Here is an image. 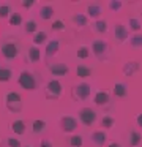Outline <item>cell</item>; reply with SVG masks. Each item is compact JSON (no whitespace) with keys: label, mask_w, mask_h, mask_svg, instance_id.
Returning a JSON list of instances; mask_svg holds the SVG:
<instances>
[{"label":"cell","mask_w":142,"mask_h":147,"mask_svg":"<svg viewBox=\"0 0 142 147\" xmlns=\"http://www.w3.org/2000/svg\"><path fill=\"white\" fill-rule=\"evenodd\" d=\"M0 54L6 62H13L21 55V43L17 41V36H5L0 41Z\"/></svg>","instance_id":"cell-1"},{"label":"cell","mask_w":142,"mask_h":147,"mask_svg":"<svg viewBox=\"0 0 142 147\" xmlns=\"http://www.w3.org/2000/svg\"><path fill=\"white\" fill-rule=\"evenodd\" d=\"M41 81L43 79H41L40 74L35 73V71H30V70L21 71V74H19V78H17V84L24 90H27V92H35V90H38L41 86Z\"/></svg>","instance_id":"cell-2"},{"label":"cell","mask_w":142,"mask_h":147,"mask_svg":"<svg viewBox=\"0 0 142 147\" xmlns=\"http://www.w3.org/2000/svg\"><path fill=\"white\" fill-rule=\"evenodd\" d=\"M90 52L95 55L98 62H106L109 60V54H110V46L106 40L103 38H95L92 41V46H90Z\"/></svg>","instance_id":"cell-3"},{"label":"cell","mask_w":142,"mask_h":147,"mask_svg":"<svg viewBox=\"0 0 142 147\" xmlns=\"http://www.w3.org/2000/svg\"><path fill=\"white\" fill-rule=\"evenodd\" d=\"M92 95V86L87 82H79V84H74V86L71 87V98L73 101H85V100H88Z\"/></svg>","instance_id":"cell-4"},{"label":"cell","mask_w":142,"mask_h":147,"mask_svg":"<svg viewBox=\"0 0 142 147\" xmlns=\"http://www.w3.org/2000/svg\"><path fill=\"white\" fill-rule=\"evenodd\" d=\"M62 92H63L62 82L57 81V79H50L49 82L46 84V87H44V96H46V100L57 101V100H60V96H62Z\"/></svg>","instance_id":"cell-5"},{"label":"cell","mask_w":142,"mask_h":147,"mask_svg":"<svg viewBox=\"0 0 142 147\" xmlns=\"http://www.w3.org/2000/svg\"><path fill=\"white\" fill-rule=\"evenodd\" d=\"M93 103L96 108L103 109V111H110L114 106V101H112V96H110L109 92L106 90H98L93 96Z\"/></svg>","instance_id":"cell-6"},{"label":"cell","mask_w":142,"mask_h":147,"mask_svg":"<svg viewBox=\"0 0 142 147\" xmlns=\"http://www.w3.org/2000/svg\"><path fill=\"white\" fill-rule=\"evenodd\" d=\"M5 106L9 112H14V114H19L22 111V96L19 95L17 92H8L5 96Z\"/></svg>","instance_id":"cell-7"},{"label":"cell","mask_w":142,"mask_h":147,"mask_svg":"<svg viewBox=\"0 0 142 147\" xmlns=\"http://www.w3.org/2000/svg\"><path fill=\"white\" fill-rule=\"evenodd\" d=\"M77 117H79V122H81L84 127H92V125L96 122L98 114H96V111L92 109V108H81L77 112Z\"/></svg>","instance_id":"cell-8"},{"label":"cell","mask_w":142,"mask_h":147,"mask_svg":"<svg viewBox=\"0 0 142 147\" xmlns=\"http://www.w3.org/2000/svg\"><path fill=\"white\" fill-rule=\"evenodd\" d=\"M114 41L117 45H123L125 41H128L129 38V32H128V27L123 26L122 22H115L114 24Z\"/></svg>","instance_id":"cell-9"},{"label":"cell","mask_w":142,"mask_h":147,"mask_svg":"<svg viewBox=\"0 0 142 147\" xmlns=\"http://www.w3.org/2000/svg\"><path fill=\"white\" fill-rule=\"evenodd\" d=\"M60 130L63 131V133L69 134V133H74L76 130L79 128V122L77 119L71 117V115H63L62 119H60Z\"/></svg>","instance_id":"cell-10"},{"label":"cell","mask_w":142,"mask_h":147,"mask_svg":"<svg viewBox=\"0 0 142 147\" xmlns=\"http://www.w3.org/2000/svg\"><path fill=\"white\" fill-rule=\"evenodd\" d=\"M59 51H60V40L54 38V40H50V41H47L46 48H44V62L49 63V62L59 54Z\"/></svg>","instance_id":"cell-11"},{"label":"cell","mask_w":142,"mask_h":147,"mask_svg":"<svg viewBox=\"0 0 142 147\" xmlns=\"http://www.w3.org/2000/svg\"><path fill=\"white\" fill-rule=\"evenodd\" d=\"M46 67H47V71L52 76H66L69 73L68 65L60 63V62H49V63H46Z\"/></svg>","instance_id":"cell-12"},{"label":"cell","mask_w":142,"mask_h":147,"mask_svg":"<svg viewBox=\"0 0 142 147\" xmlns=\"http://www.w3.org/2000/svg\"><path fill=\"white\" fill-rule=\"evenodd\" d=\"M107 133L104 130H95L90 133V142L96 147H103L104 144L107 142Z\"/></svg>","instance_id":"cell-13"},{"label":"cell","mask_w":142,"mask_h":147,"mask_svg":"<svg viewBox=\"0 0 142 147\" xmlns=\"http://www.w3.org/2000/svg\"><path fill=\"white\" fill-rule=\"evenodd\" d=\"M139 70H141V65H139L137 60H128L125 65H123V68H122L123 76H126V78H133Z\"/></svg>","instance_id":"cell-14"},{"label":"cell","mask_w":142,"mask_h":147,"mask_svg":"<svg viewBox=\"0 0 142 147\" xmlns=\"http://www.w3.org/2000/svg\"><path fill=\"white\" fill-rule=\"evenodd\" d=\"M71 19H73V26H74L76 30H84V29H87V26H88V18L85 16V14H82V13H74Z\"/></svg>","instance_id":"cell-15"},{"label":"cell","mask_w":142,"mask_h":147,"mask_svg":"<svg viewBox=\"0 0 142 147\" xmlns=\"http://www.w3.org/2000/svg\"><path fill=\"white\" fill-rule=\"evenodd\" d=\"M101 13H103V7H101V3L93 2V3H88L87 5V18L98 21V19H100V16H101Z\"/></svg>","instance_id":"cell-16"},{"label":"cell","mask_w":142,"mask_h":147,"mask_svg":"<svg viewBox=\"0 0 142 147\" xmlns=\"http://www.w3.org/2000/svg\"><path fill=\"white\" fill-rule=\"evenodd\" d=\"M47 131V123L46 120H41V119H36V120L32 122V134L33 136H41L43 133Z\"/></svg>","instance_id":"cell-17"},{"label":"cell","mask_w":142,"mask_h":147,"mask_svg":"<svg viewBox=\"0 0 142 147\" xmlns=\"http://www.w3.org/2000/svg\"><path fill=\"white\" fill-rule=\"evenodd\" d=\"M141 133H139L137 130H134V128H131V130L126 133V144H128L129 147H137L139 144H141Z\"/></svg>","instance_id":"cell-18"},{"label":"cell","mask_w":142,"mask_h":147,"mask_svg":"<svg viewBox=\"0 0 142 147\" xmlns=\"http://www.w3.org/2000/svg\"><path fill=\"white\" fill-rule=\"evenodd\" d=\"M54 13H55V10H54L52 5H41L40 10H38V18L41 21H49L54 18Z\"/></svg>","instance_id":"cell-19"},{"label":"cell","mask_w":142,"mask_h":147,"mask_svg":"<svg viewBox=\"0 0 142 147\" xmlns=\"http://www.w3.org/2000/svg\"><path fill=\"white\" fill-rule=\"evenodd\" d=\"M9 130H11L16 136H22V134H25V131H27V123H25L24 120H13L11 123H9Z\"/></svg>","instance_id":"cell-20"},{"label":"cell","mask_w":142,"mask_h":147,"mask_svg":"<svg viewBox=\"0 0 142 147\" xmlns=\"http://www.w3.org/2000/svg\"><path fill=\"white\" fill-rule=\"evenodd\" d=\"M40 59H41V49L36 48V46H30V48L27 49L25 60L30 62V63H36V62H40Z\"/></svg>","instance_id":"cell-21"},{"label":"cell","mask_w":142,"mask_h":147,"mask_svg":"<svg viewBox=\"0 0 142 147\" xmlns=\"http://www.w3.org/2000/svg\"><path fill=\"white\" fill-rule=\"evenodd\" d=\"M112 93L115 98H126L128 96V86L125 82H115L114 84Z\"/></svg>","instance_id":"cell-22"},{"label":"cell","mask_w":142,"mask_h":147,"mask_svg":"<svg viewBox=\"0 0 142 147\" xmlns=\"http://www.w3.org/2000/svg\"><path fill=\"white\" fill-rule=\"evenodd\" d=\"M49 36H47V32H44V30H38L36 33H33V38H32V43H33V46H41V45H46L47 41H49Z\"/></svg>","instance_id":"cell-23"},{"label":"cell","mask_w":142,"mask_h":147,"mask_svg":"<svg viewBox=\"0 0 142 147\" xmlns=\"http://www.w3.org/2000/svg\"><path fill=\"white\" fill-rule=\"evenodd\" d=\"M92 29H93L96 33H100V35H104V33L109 30V26H107L106 19H98V21H95V22L92 24Z\"/></svg>","instance_id":"cell-24"},{"label":"cell","mask_w":142,"mask_h":147,"mask_svg":"<svg viewBox=\"0 0 142 147\" xmlns=\"http://www.w3.org/2000/svg\"><path fill=\"white\" fill-rule=\"evenodd\" d=\"M76 74H77L79 78H82V79H87V78H90L92 74H93V70H92L90 67H87V65H77Z\"/></svg>","instance_id":"cell-25"},{"label":"cell","mask_w":142,"mask_h":147,"mask_svg":"<svg viewBox=\"0 0 142 147\" xmlns=\"http://www.w3.org/2000/svg\"><path fill=\"white\" fill-rule=\"evenodd\" d=\"M13 78V70L6 65H0V82H8Z\"/></svg>","instance_id":"cell-26"},{"label":"cell","mask_w":142,"mask_h":147,"mask_svg":"<svg viewBox=\"0 0 142 147\" xmlns=\"http://www.w3.org/2000/svg\"><path fill=\"white\" fill-rule=\"evenodd\" d=\"M22 27H24L25 33H36L38 32V22L35 19H27Z\"/></svg>","instance_id":"cell-27"},{"label":"cell","mask_w":142,"mask_h":147,"mask_svg":"<svg viewBox=\"0 0 142 147\" xmlns=\"http://www.w3.org/2000/svg\"><path fill=\"white\" fill-rule=\"evenodd\" d=\"M22 16H21V13H17V11H13L11 14L8 16V24L9 26H13V27H17V26H22Z\"/></svg>","instance_id":"cell-28"},{"label":"cell","mask_w":142,"mask_h":147,"mask_svg":"<svg viewBox=\"0 0 142 147\" xmlns=\"http://www.w3.org/2000/svg\"><path fill=\"white\" fill-rule=\"evenodd\" d=\"M76 57L81 59V60H87V59L90 57V48H88V46H85V45L79 46L77 51H76Z\"/></svg>","instance_id":"cell-29"},{"label":"cell","mask_w":142,"mask_h":147,"mask_svg":"<svg viewBox=\"0 0 142 147\" xmlns=\"http://www.w3.org/2000/svg\"><path fill=\"white\" fill-rule=\"evenodd\" d=\"M129 46L134 49L142 48V35L141 33H134V35H129Z\"/></svg>","instance_id":"cell-30"},{"label":"cell","mask_w":142,"mask_h":147,"mask_svg":"<svg viewBox=\"0 0 142 147\" xmlns=\"http://www.w3.org/2000/svg\"><path fill=\"white\" fill-rule=\"evenodd\" d=\"M128 26H129V30H133L134 33H139L142 29V24L137 18H128Z\"/></svg>","instance_id":"cell-31"},{"label":"cell","mask_w":142,"mask_h":147,"mask_svg":"<svg viewBox=\"0 0 142 147\" xmlns=\"http://www.w3.org/2000/svg\"><path fill=\"white\" fill-rule=\"evenodd\" d=\"M68 144H69V147H82L84 146V138L81 134H73L68 139Z\"/></svg>","instance_id":"cell-32"},{"label":"cell","mask_w":142,"mask_h":147,"mask_svg":"<svg viewBox=\"0 0 142 147\" xmlns=\"http://www.w3.org/2000/svg\"><path fill=\"white\" fill-rule=\"evenodd\" d=\"M114 125H115V119H114L112 115H104V117L101 119V127L104 128V131H106V130H110Z\"/></svg>","instance_id":"cell-33"},{"label":"cell","mask_w":142,"mask_h":147,"mask_svg":"<svg viewBox=\"0 0 142 147\" xmlns=\"http://www.w3.org/2000/svg\"><path fill=\"white\" fill-rule=\"evenodd\" d=\"M123 7V3L120 2V0H109L107 2V10L110 11V13H117V11H120Z\"/></svg>","instance_id":"cell-34"},{"label":"cell","mask_w":142,"mask_h":147,"mask_svg":"<svg viewBox=\"0 0 142 147\" xmlns=\"http://www.w3.org/2000/svg\"><path fill=\"white\" fill-rule=\"evenodd\" d=\"M50 29H52V32H65V30H66V24L63 22L62 19H57V21H54V22H52Z\"/></svg>","instance_id":"cell-35"},{"label":"cell","mask_w":142,"mask_h":147,"mask_svg":"<svg viewBox=\"0 0 142 147\" xmlns=\"http://www.w3.org/2000/svg\"><path fill=\"white\" fill-rule=\"evenodd\" d=\"M11 13H13V11H11V5H9V3L0 5V19H6Z\"/></svg>","instance_id":"cell-36"},{"label":"cell","mask_w":142,"mask_h":147,"mask_svg":"<svg viewBox=\"0 0 142 147\" xmlns=\"http://www.w3.org/2000/svg\"><path fill=\"white\" fill-rule=\"evenodd\" d=\"M5 144H6V147H22L21 139H17V138H14V136L5 138Z\"/></svg>","instance_id":"cell-37"},{"label":"cell","mask_w":142,"mask_h":147,"mask_svg":"<svg viewBox=\"0 0 142 147\" xmlns=\"http://www.w3.org/2000/svg\"><path fill=\"white\" fill-rule=\"evenodd\" d=\"M35 5H36L35 0H22V2H21V7L25 8V10H30V8H33Z\"/></svg>","instance_id":"cell-38"},{"label":"cell","mask_w":142,"mask_h":147,"mask_svg":"<svg viewBox=\"0 0 142 147\" xmlns=\"http://www.w3.org/2000/svg\"><path fill=\"white\" fill-rule=\"evenodd\" d=\"M40 147H54V146H52V141L49 138H43L40 141Z\"/></svg>","instance_id":"cell-39"},{"label":"cell","mask_w":142,"mask_h":147,"mask_svg":"<svg viewBox=\"0 0 142 147\" xmlns=\"http://www.w3.org/2000/svg\"><path fill=\"white\" fill-rule=\"evenodd\" d=\"M107 147H122V144H120V142H110Z\"/></svg>","instance_id":"cell-40"},{"label":"cell","mask_w":142,"mask_h":147,"mask_svg":"<svg viewBox=\"0 0 142 147\" xmlns=\"http://www.w3.org/2000/svg\"><path fill=\"white\" fill-rule=\"evenodd\" d=\"M136 122H137V127H141V114H137V115H136Z\"/></svg>","instance_id":"cell-41"},{"label":"cell","mask_w":142,"mask_h":147,"mask_svg":"<svg viewBox=\"0 0 142 147\" xmlns=\"http://www.w3.org/2000/svg\"><path fill=\"white\" fill-rule=\"evenodd\" d=\"M27 147H32V146H27Z\"/></svg>","instance_id":"cell-42"}]
</instances>
